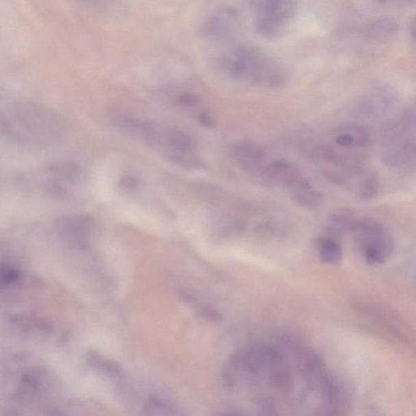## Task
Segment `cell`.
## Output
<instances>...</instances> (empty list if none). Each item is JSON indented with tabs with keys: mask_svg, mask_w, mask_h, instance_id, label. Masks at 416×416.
<instances>
[{
	"mask_svg": "<svg viewBox=\"0 0 416 416\" xmlns=\"http://www.w3.org/2000/svg\"><path fill=\"white\" fill-rule=\"evenodd\" d=\"M1 130L10 141L25 147H47L64 136V125L56 113L40 105L14 103L2 112Z\"/></svg>",
	"mask_w": 416,
	"mask_h": 416,
	"instance_id": "obj_1",
	"label": "cell"
},
{
	"mask_svg": "<svg viewBox=\"0 0 416 416\" xmlns=\"http://www.w3.org/2000/svg\"><path fill=\"white\" fill-rule=\"evenodd\" d=\"M129 134L160 153L171 163L186 169L204 167L195 139L186 130L136 117L130 125Z\"/></svg>",
	"mask_w": 416,
	"mask_h": 416,
	"instance_id": "obj_2",
	"label": "cell"
},
{
	"mask_svg": "<svg viewBox=\"0 0 416 416\" xmlns=\"http://www.w3.org/2000/svg\"><path fill=\"white\" fill-rule=\"evenodd\" d=\"M220 64L226 76L246 84L278 88L286 82L282 65L255 47L233 48L223 55Z\"/></svg>",
	"mask_w": 416,
	"mask_h": 416,
	"instance_id": "obj_3",
	"label": "cell"
},
{
	"mask_svg": "<svg viewBox=\"0 0 416 416\" xmlns=\"http://www.w3.org/2000/svg\"><path fill=\"white\" fill-rule=\"evenodd\" d=\"M297 8V3L290 0L254 2V25L256 32L267 39L279 38L295 17Z\"/></svg>",
	"mask_w": 416,
	"mask_h": 416,
	"instance_id": "obj_4",
	"label": "cell"
},
{
	"mask_svg": "<svg viewBox=\"0 0 416 416\" xmlns=\"http://www.w3.org/2000/svg\"><path fill=\"white\" fill-rule=\"evenodd\" d=\"M353 227L352 232L360 238L365 258L371 265H382L391 257L394 249V241L383 225L369 220L358 221Z\"/></svg>",
	"mask_w": 416,
	"mask_h": 416,
	"instance_id": "obj_5",
	"label": "cell"
},
{
	"mask_svg": "<svg viewBox=\"0 0 416 416\" xmlns=\"http://www.w3.org/2000/svg\"><path fill=\"white\" fill-rule=\"evenodd\" d=\"M241 28L240 13L234 8L223 7L213 12L203 26L206 37L225 41L234 38Z\"/></svg>",
	"mask_w": 416,
	"mask_h": 416,
	"instance_id": "obj_6",
	"label": "cell"
},
{
	"mask_svg": "<svg viewBox=\"0 0 416 416\" xmlns=\"http://www.w3.org/2000/svg\"><path fill=\"white\" fill-rule=\"evenodd\" d=\"M230 151L232 158L241 168L261 176L267 164L265 151L260 144L249 140H241L232 144Z\"/></svg>",
	"mask_w": 416,
	"mask_h": 416,
	"instance_id": "obj_7",
	"label": "cell"
},
{
	"mask_svg": "<svg viewBox=\"0 0 416 416\" xmlns=\"http://www.w3.org/2000/svg\"><path fill=\"white\" fill-rule=\"evenodd\" d=\"M332 138L337 145L347 150H360L370 146L372 142L369 130L354 125L339 127L334 131Z\"/></svg>",
	"mask_w": 416,
	"mask_h": 416,
	"instance_id": "obj_8",
	"label": "cell"
},
{
	"mask_svg": "<svg viewBox=\"0 0 416 416\" xmlns=\"http://www.w3.org/2000/svg\"><path fill=\"white\" fill-rule=\"evenodd\" d=\"M262 179L275 185L290 187L302 178L301 171L293 162L278 160L267 164L261 174Z\"/></svg>",
	"mask_w": 416,
	"mask_h": 416,
	"instance_id": "obj_9",
	"label": "cell"
},
{
	"mask_svg": "<svg viewBox=\"0 0 416 416\" xmlns=\"http://www.w3.org/2000/svg\"><path fill=\"white\" fill-rule=\"evenodd\" d=\"M287 189L295 204L306 208H315L321 205L322 195L306 179L301 178Z\"/></svg>",
	"mask_w": 416,
	"mask_h": 416,
	"instance_id": "obj_10",
	"label": "cell"
},
{
	"mask_svg": "<svg viewBox=\"0 0 416 416\" xmlns=\"http://www.w3.org/2000/svg\"><path fill=\"white\" fill-rule=\"evenodd\" d=\"M319 255L327 265H339L343 259V249L339 243L332 238H325L319 243Z\"/></svg>",
	"mask_w": 416,
	"mask_h": 416,
	"instance_id": "obj_11",
	"label": "cell"
},
{
	"mask_svg": "<svg viewBox=\"0 0 416 416\" xmlns=\"http://www.w3.org/2000/svg\"><path fill=\"white\" fill-rule=\"evenodd\" d=\"M283 361L273 365V369L269 376V382L279 391H290L293 387V380L290 372L283 367Z\"/></svg>",
	"mask_w": 416,
	"mask_h": 416,
	"instance_id": "obj_12",
	"label": "cell"
},
{
	"mask_svg": "<svg viewBox=\"0 0 416 416\" xmlns=\"http://www.w3.org/2000/svg\"><path fill=\"white\" fill-rule=\"evenodd\" d=\"M200 103V99L199 96L191 93H184L179 95L177 99V103L179 106L184 108H194Z\"/></svg>",
	"mask_w": 416,
	"mask_h": 416,
	"instance_id": "obj_13",
	"label": "cell"
},
{
	"mask_svg": "<svg viewBox=\"0 0 416 416\" xmlns=\"http://www.w3.org/2000/svg\"><path fill=\"white\" fill-rule=\"evenodd\" d=\"M199 317L210 323H219L222 321L221 315L211 308H203L199 312Z\"/></svg>",
	"mask_w": 416,
	"mask_h": 416,
	"instance_id": "obj_14",
	"label": "cell"
},
{
	"mask_svg": "<svg viewBox=\"0 0 416 416\" xmlns=\"http://www.w3.org/2000/svg\"><path fill=\"white\" fill-rule=\"evenodd\" d=\"M197 120L201 125L204 127H207L209 129H213L216 127V121L213 119L212 117L210 116L207 112H200L197 115Z\"/></svg>",
	"mask_w": 416,
	"mask_h": 416,
	"instance_id": "obj_15",
	"label": "cell"
},
{
	"mask_svg": "<svg viewBox=\"0 0 416 416\" xmlns=\"http://www.w3.org/2000/svg\"><path fill=\"white\" fill-rule=\"evenodd\" d=\"M260 416H280L273 404L269 402H262L260 407Z\"/></svg>",
	"mask_w": 416,
	"mask_h": 416,
	"instance_id": "obj_16",
	"label": "cell"
},
{
	"mask_svg": "<svg viewBox=\"0 0 416 416\" xmlns=\"http://www.w3.org/2000/svg\"><path fill=\"white\" fill-rule=\"evenodd\" d=\"M217 416H242V415H240L236 413H225L218 414Z\"/></svg>",
	"mask_w": 416,
	"mask_h": 416,
	"instance_id": "obj_17",
	"label": "cell"
},
{
	"mask_svg": "<svg viewBox=\"0 0 416 416\" xmlns=\"http://www.w3.org/2000/svg\"><path fill=\"white\" fill-rule=\"evenodd\" d=\"M415 33L416 34V24H415Z\"/></svg>",
	"mask_w": 416,
	"mask_h": 416,
	"instance_id": "obj_18",
	"label": "cell"
}]
</instances>
